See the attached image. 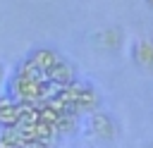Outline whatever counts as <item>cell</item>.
Here are the masks:
<instances>
[{"label":"cell","mask_w":153,"mask_h":148,"mask_svg":"<svg viewBox=\"0 0 153 148\" xmlns=\"http://www.w3.org/2000/svg\"><path fill=\"white\" fill-rule=\"evenodd\" d=\"M57 86L48 84L45 79H26V76H19L14 74L12 81H10V95L14 100H22V103H38V100H45Z\"/></svg>","instance_id":"obj_1"},{"label":"cell","mask_w":153,"mask_h":148,"mask_svg":"<svg viewBox=\"0 0 153 148\" xmlns=\"http://www.w3.org/2000/svg\"><path fill=\"white\" fill-rule=\"evenodd\" d=\"M88 131L96 136V138H103V141H110L115 138L117 134V127H115V119L105 112H93L91 115V122H88Z\"/></svg>","instance_id":"obj_2"},{"label":"cell","mask_w":153,"mask_h":148,"mask_svg":"<svg viewBox=\"0 0 153 148\" xmlns=\"http://www.w3.org/2000/svg\"><path fill=\"white\" fill-rule=\"evenodd\" d=\"M43 79H45L48 84H53V86H65V84L74 81V79H76V74H74V67L60 57V60H57L50 69H45Z\"/></svg>","instance_id":"obj_3"},{"label":"cell","mask_w":153,"mask_h":148,"mask_svg":"<svg viewBox=\"0 0 153 148\" xmlns=\"http://www.w3.org/2000/svg\"><path fill=\"white\" fill-rule=\"evenodd\" d=\"M131 57H134V62H136L139 67L153 72V41H151V38L139 41V43L134 45V50H131Z\"/></svg>","instance_id":"obj_4"},{"label":"cell","mask_w":153,"mask_h":148,"mask_svg":"<svg viewBox=\"0 0 153 148\" xmlns=\"http://www.w3.org/2000/svg\"><path fill=\"white\" fill-rule=\"evenodd\" d=\"M17 117H19V100H14L10 93L0 95V127L17 124Z\"/></svg>","instance_id":"obj_5"},{"label":"cell","mask_w":153,"mask_h":148,"mask_svg":"<svg viewBox=\"0 0 153 148\" xmlns=\"http://www.w3.org/2000/svg\"><path fill=\"white\" fill-rule=\"evenodd\" d=\"M26 57H29V60H31L43 74H45V69H50V67L60 60V55H57L55 50H50V48H36V50H31Z\"/></svg>","instance_id":"obj_6"},{"label":"cell","mask_w":153,"mask_h":148,"mask_svg":"<svg viewBox=\"0 0 153 148\" xmlns=\"http://www.w3.org/2000/svg\"><path fill=\"white\" fill-rule=\"evenodd\" d=\"M26 138L22 136V131L12 124V127H0V148H19Z\"/></svg>","instance_id":"obj_7"},{"label":"cell","mask_w":153,"mask_h":148,"mask_svg":"<svg viewBox=\"0 0 153 148\" xmlns=\"http://www.w3.org/2000/svg\"><path fill=\"white\" fill-rule=\"evenodd\" d=\"M96 38H98V43H103L105 48H117V45L122 43V31H120V29H105V31H100Z\"/></svg>","instance_id":"obj_8"},{"label":"cell","mask_w":153,"mask_h":148,"mask_svg":"<svg viewBox=\"0 0 153 148\" xmlns=\"http://www.w3.org/2000/svg\"><path fill=\"white\" fill-rule=\"evenodd\" d=\"M14 74H19V76H26V79H43V72L29 60V57H24L22 62H19V67H17V72Z\"/></svg>","instance_id":"obj_9"},{"label":"cell","mask_w":153,"mask_h":148,"mask_svg":"<svg viewBox=\"0 0 153 148\" xmlns=\"http://www.w3.org/2000/svg\"><path fill=\"white\" fill-rule=\"evenodd\" d=\"M19 148H48V146H45L43 141H38V138H26Z\"/></svg>","instance_id":"obj_10"},{"label":"cell","mask_w":153,"mask_h":148,"mask_svg":"<svg viewBox=\"0 0 153 148\" xmlns=\"http://www.w3.org/2000/svg\"><path fill=\"white\" fill-rule=\"evenodd\" d=\"M143 2H146V5H148V7L153 10V0H143Z\"/></svg>","instance_id":"obj_11"},{"label":"cell","mask_w":153,"mask_h":148,"mask_svg":"<svg viewBox=\"0 0 153 148\" xmlns=\"http://www.w3.org/2000/svg\"><path fill=\"white\" fill-rule=\"evenodd\" d=\"M0 81H2V64H0Z\"/></svg>","instance_id":"obj_12"},{"label":"cell","mask_w":153,"mask_h":148,"mask_svg":"<svg viewBox=\"0 0 153 148\" xmlns=\"http://www.w3.org/2000/svg\"><path fill=\"white\" fill-rule=\"evenodd\" d=\"M151 148H153V143H151Z\"/></svg>","instance_id":"obj_13"}]
</instances>
